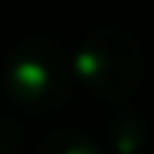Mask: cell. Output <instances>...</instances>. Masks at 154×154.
<instances>
[{
    "label": "cell",
    "mask_w": 154,
    "mask_h": 154,
    "mask_svg": "<svg viewBox=\"0 0 154 154\" xmlns=\"http://www.w3.org/2000/svg\"><path fill=\"white\" fill-rule=\"evenodd\" d=\"M7 89L17 105L43 112L59 105L69 92V69L59 46L49 39H26L7 59Z\"/></svg>",
    "instance_id": "obj_1"
},
{
    "label": "cell",
    "mask_w": 154,
    "mask_h": 154,
    "mask_svg": "<svg viewBox=\"0 0 154 154\" xmlns=\"http://www.w3.org/2000/svg\"><path fill=\"white\" fill-rule=\"evenodd\" d=\"M75 72L92 92L105 98H122L141 79V49L134 36L125 30H95L75 56Z\"/></svg>",
    "instance_id": "obj_2"
},
{
    "label": "cell",
    "mask_w": 154,
    "mask_h": 154,
    "mask_svg": "<svg viewBox=\"0 0 154 154\" xmlns=\"http://www.w3.org/2000/svg\"><path fill=\"white\" fill-rule=\"evenodd\" d=\"M39 154H98V151H95L82 134H75V131H59V134H53V138L43 144Z\"/></svg>",
    "instance_id": "obj_3"
},
{
    "label": "cell",
    "mask_w": 154,
    "mask_h": 154,
    "mask_svg": "<svg viewBox=\"0 0 154 154\" xmlns=\"http://www.w3.org/2000/svg\"><path fill=\"white\" fill-rule=\"evenodd\" d=\"M0 154H23V134L13 122H0Z\"/></svg>",
    "instance_id": "obj_4"
}]
</instances>
